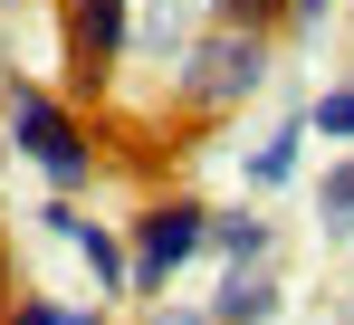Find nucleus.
Returning <instances> with one entry per match:
<instances>
[{"instance_id":"f257e3e1","label":"nucleus","mask_w":354,"mask_h":325,"mask_svg":"<svg viewBox=\"0 0 354 325\" xmlns=\"http://www.w3.org/2000/svg\"><path fill=\"white\" fill-rule=\"evenodd\" d=\"M10 144L39 162L58 192H86V182H96V144H86V134L67 124V106H58V96H39V86L10 96Z\"/></svg>"},{"instance_id":"f03ea898","label":"nucleus","mask_w":354,"mask_h":325,"mask_svg":"<svg viewBox=\"0 0 354 325\" xmlns=\"http://www.w3.org/2000/svg\"><path fill=\"white\" fill-rule=\"evenodd\" d=\"M201 249H211V211H201V201H153V211L134 220V287L153 297V287L182 277Z\"/></svg>"},{"instance_id":"7ed1b4c3","label":"nucleus","mask_w":354,"mask_h":325,"mask_svg":"<svg viewBox=\"0 0 354 325\" xmlns=\"http://www.w3.org/2000/svg\"><path fill=\"white\" fill-rule=\"evenodd\" d=\"M259 77H268V48H259L249 29H211V39L192 48V67H182V96H192V106H230Z\"/></svg>"},{"instance_id":"20e7f679","label":"nucleus","mask_w":354,"mask_h":325,"mask_svg":"<svg viewBox=\"0 0 354 325\" xmlns=\"http://www.w3.org/2000/svg\"><path fill=\"white\" fill-rule=\"evenodd\" d=\"M39 220H48L58 239H77V259L96 268V287H106V297H124V287H134V239H115V230H96V220H86L77 201H67V192H58V201H48Z\"/></svg>"},{"instance_id":"39448f33","label":"nucleus","mask_w":354,"mask_h":325,"mask_svg":"<svg viewBox=\"0 0 354 325\" xmlns=\"http://www.w3.org/2000/svg\"><path fill=\"white\" fill-rule=\"evenodd\" d=\"M211 316H221V325H268V316H278V277H268V268H230L221 297H211Z\"/></svg>"},{"instance_id":"423d86ee","label":"nucleus","mask_w":354,"mask_h":325,"mask_svg":"<svg viewBox=\"0 0 354 325\" xmlns=\"http://www.w3.org/2000/svg\"><path fill=\"white\" fill-rule=\"evenodd\" d=\"M67 48L106 67V57L124 48V0H77V10H67Z\"/></svg>"},{"instance_id":"0eeeda50","label":"nucleus","mask_w":354,"mask_h":325,"mask_svg":"<svg viewBox=\"0 0 354 325\" xmlns=\"http://www.w3.org/2000/svg\"><path fill=\"white\" fill-rule=\"evenodd\" d=\"M306 134H316V124H306V106H297L288 124H278V134L249 154V182H268V192H278V182H297V144H306Z\"/></svg>"},{"instance_id":"6e6552de","label":"nucleus","mask_w":354,"mask_h":325,"mask_svg":"<svg viewBox=\"0 0 354 325\" xmlns=\"http://www.w3.org/2000/svg\"><path fill=\"white\" fill-rule=\"evenodd\" d=\"M211 249H221L230 268H259V259H268V220L259 211H221L211 220Z\"/></svg>"},{"instance_id":"1a4fd4ad","label":"nucleus","mask_w":354,"mask_h":325,"mask_svg":"<svg viewBox=\"0 0 354 325\" xmlns=\"http://www.w3.org/2000/svg\"><path fill=\"white\" fill-rule=\"evenodd\" d=\"M306 124H316L326 144H354V86H326V96L306 106Z\"/></svg>"},{"instance_id":"9d476101","label":"nucleus","mask_w":354,"mask_h":325,"mask_svg":"<svg viewBox=\"0 0 354 325\" xmlns=\"http://www.w3.org/2000/svg\"><path fill=\"white\" fill-rule=\"evenodd\" d=\"M316 201H326V220H335V230H354V154H345V162H326Z\"/></svg>"},{"instance_id":"9b49d317","label":"nucleus","mask_w":354,"mask_h":325,"mask_svg":"<svg viewBox=\"0 0 354 325\" xmlns=\"http://www.w3.org/2000/svg\"><path fill=\"white\" fill-rule=\"evenodd\" d=\"M221 10H230V29H249V39H259V29H268L288 0H221Z\"/></svg>"},{"instance_id":"f8f14e48","label":"nucleus","mask_w":354,"mask_h":325,"mask_svg":"<svg viewBox=\"0 0 354 325\" xmlns=\"http://www.w3.org/2000/svg\"><path fill=\"white\" fill-rule=\"evenodd\" d=\"M10 325H77V306H48V297H29V306H19Z\"/></svg>"},{"instance_id":"ddd939ff","label":"nucleus","mask_w":354,"mask_h":325,"mask_svg":"<svg viewBox=\"0 0 354 325\" xmlns=\"http://www.w3.org/2000/svg\"><path fill=\"white\" fill-rule=\"evenodd\" d=\"M326 10H335V0H288V19H306V29H316Z\"/></svg>"},{"instance_id":"4468645a","label":"nucleus","mask_w":354,"mask_h":325,"mask_svg":"<svg viewBox=\"0 0 354 325\" xmlns=\"http://www.w3.org/2000/svg\"><path fill=\"white\" fill-rule=\"evenodd\" d=\"M153 325H221V316H192V306H173V316H153Z\"/></svg>"}]
</instances>
